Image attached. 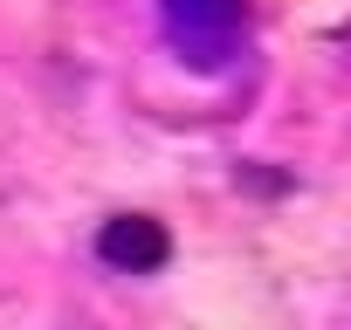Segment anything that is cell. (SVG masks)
I'll return each mask as SVG.
<instances>
[{
  "label": "cell",
  "instance_id": "obj_1",
  "mask_svg": "<svg viewBox=\"0 0 351 330\" xmlns=\"http://www.w3.org/2000/svg\"><path fill=\"white\" fill-rule=\"evenodd\" d=\"M165 42L193 69H228L248 42V0H158Z\"/></svg>",
  "mask_w": 351,
  "mask_h": 330
},
{
  "label": "cell",
  "instance_id": "obj_2",
  "mask_svg": "<svg viewBox=\"0 0 351 330\" xmlns=\"http://www.w3.org/2000/svg\"><path fill=\"white\" fill-rule=\"evenodd\" d=\"M104 262H117V268H158L165 262V234L152 220H110L104 227Z\"/></svg>",
  "mask_w": 351,
  "mask_h": 330
}]
</instances>
